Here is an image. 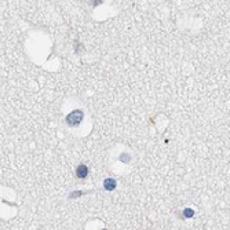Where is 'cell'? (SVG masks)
<instances>
[{
    "mask_svg": "<svg viewBox=\"0 0 230 230\" xmlns=\"http://www.w3.org/2000/svg\"><path fill=\"white\" fill-rule=\"evenodd\" d=\"M193 215H194V211L190 210V208H186V210L183 211V216H185V218H191Z\"/></svg>",
    "mask_w": 230,
    "mask_h": 230,
    "instance_id": "277c9868",
    "label": "cell"
},
{
    "mask_svg": "<svg viewBox=\"0 0 230 230\" xmlns=\"http://www.w3.org/2000/svg\"><path fill=\"white\" fill-rule=\"evenodd\" d=\"M103 187L106 189L108 191H112L116 189V180L112 179V178H108V179L103 180Z\"/></svg>",
    "mask_w": 230,
    "mask_h": 230,
    "instance_id": "3957f363",
    "label": "cell"
},
{
    "mask_svg": "<svg viewBox=\"0 0 230 230\" xmlns=\"http://www.w3.org/2000/svg\"><path fill=\"white\" fill-rule=\"evenodd\" d=\"M76 176L79 178V179H84V178L88 176V168H87L84 164H80V165L77 167V169H76Z\"/></svg>",
    "mask_w": 230,
    "mask_h": 230,
    "instance_id": "7a4b0ae2",
    "label": "cell"
},
{
    "mask_svg": "<svg viewBox=\"0 0 230 230\" xmlns=\"http://www.w3.org/2000/svg\"><path fill=\"white\" fill-rule=\"evenodd\" d=\"M84 113L81 110H73L66 116V124L70 127H77L81 121H83Z\"/></svg>",
    "mask_w": 230,
    "mask_h": 230,
    "instance_id": "6da1fadb",
    "label": "cell"
}]
</instances>
